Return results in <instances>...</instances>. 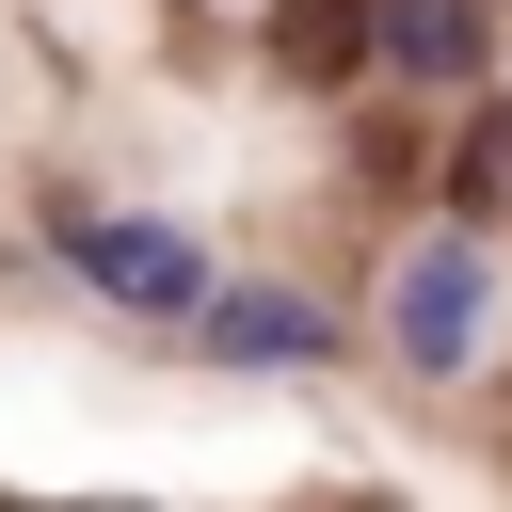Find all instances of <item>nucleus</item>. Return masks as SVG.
I'll return each instance as SVG.
<instances>
[{
	"mask_svg": "<svg viewBox=\"0 0 512 512\" xmlns=\"http://www.w3.org/2000/svg\"><path fill=\"white\" fill-rule=\"evenodd\" d=\"M464 336H480V256H416L400 272V352L416 368H464Z\"/></svg>",
	"mask_w": 512,
	"mask_h": 512,
	"instance_id": "obj_1",
	"label": "nucleus"
},
{
	"mask_svg": "<svg viewBox=\"0 0 512 512\" xmlns=\"http://www.w3.org/2000/svg\"><path fill=\"white\" fill-rule=\"evenodd\" d=\"M80 256H96V288H128V304H192V240H176V224H96Z\"/></svg>",
	"mask_w": 512,
	"mask_h": 512,
	"instance_id": "obj_2",
	"label": "nucleus"
},
{
	"mask_svg": "<svg viewBox=\"0 0 512 512\" xmlns=\"http://www.w3.org/2000/svg\"><path fill=\"white\" fill-rule=\"evenodd\" d=\"M368 32H384L416 80H464V64H480V0H368Z\"/></svg>",
	"mask_w": 512,
	"mask_h": 512,
	"instance_id": "obj_3",
	"label": "nucleus"
},
{
	"mask_svg": "<svg viewBox=\"0 0 512 512\" xmlns=\"http://www.w3.org/2000/svg\"><path fill=\"white\" fill-rule=\"evenodd\" d=\"M224 352H320L304 304H224Z\"/></svg>",
	"mask_w": 512,
	"mask_h": 512,
	"instance_id": "obj_4",
	"label": "nucleus"
},
{
	"mask_svg": "<svg viewBox=\"0 0 512 512\" xmlns=\"http://www.w3.org/2000/svg\"><path fill=\"white\" fill-rule=\"evenodd\" d=\"M464 208H512V112L464 128Z\"/></svg>",
	"mask_w": 512,
	"mask_h": 512,
	"instance_id": "obj_5",
	"label": "nucleus"
},
{
	"mask_svg": "<svg viewBox=\"0 0 512 512\" xmlns=\"http://www.w3.org/2000/svg\"><path fill=\"white\" fill-rule=\"evenodd\" d=\"M288 64H352V16L336 0H288Z\"/></svg>",
	"mask_w": 512,
	"mask_h": 512,
	"instance_id": "obj_6",
	"label": "nucleus"
}]
</instances>
